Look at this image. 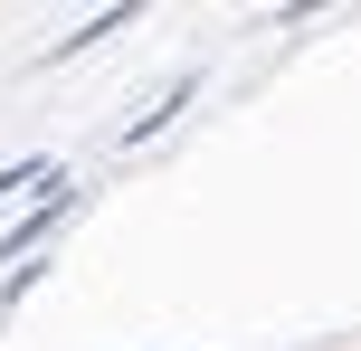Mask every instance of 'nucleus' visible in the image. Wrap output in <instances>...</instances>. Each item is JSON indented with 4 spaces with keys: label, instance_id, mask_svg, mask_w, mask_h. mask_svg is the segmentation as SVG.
I'll return each mask as SVG.
<instances>
[{
    "label": "nucleus",
    "instance_id": "1",
    "mask_svg": "<svg viewBox=\"0 0 361 351\" xmlns=\"http://www.w3.org/2000/svg\"><path fill=\"white\" fill-rule=\"evenodd\" d=\"M19 190H57V162H19V171H0V200H19Z\"/></svg>",
    "mask_w": 361,
    "mask_h": 351
}]
</instances>
